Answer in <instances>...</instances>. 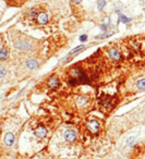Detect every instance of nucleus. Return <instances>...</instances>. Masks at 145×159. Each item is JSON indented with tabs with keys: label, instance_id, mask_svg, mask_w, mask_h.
<instances>
[{
	"label": "nucleus",
	"instance_id": "7",
	"mask_svg": "<svg viewBox=\"0 0 145 159\" xmlns=\"http://www.w3.org/2000/svg\"><path fill=\"white\" fill-rule=\"evenodd\" d=\"M84 48H85V45H79L78 47H75V48H74V49H72V50L70 51V52H69V55H68V57L65 59V61H67V60H68V61H69V60L71 59V58L73 57V56L78 55V53L80 52V51H82Z\"/></svg>",
	"mask_w": 145,
	"mask_h": 159
},
{
	"label": "nucleus",
	"instance_id": "14",
	"mask_svg": "<svg viewBox=\"0 0 145 159\" xmlns=\"http://www.w3.org/2000/svg\"><path fill=\"white\" fill-rule=\"evenodd\" d=\"M136 89L138 91H145V79H140L136 82Z\"/></svg>",
	"mask_w": 145,
	"mask_h": 159
},
{
	"label": "nucleus",
	"instance_id": "18",
	"mask_svg": "<svg viewBox=\"0 0 145 159\" xmlns=\"http://www.w3.org/2000/svg\"><path fill=\"white\" fill-rule=\"evenodd\" d=\"M131 21V19L127 18L125 16H119V22H123V23H129Z\"/></svg>",
	"mask_w": 145,
	"mask_h": 159
},
{
	"label": "nucleus",
	"instance_id": "8",
	"mask_svg": "<svg viewBox=\"0 0 145 159\" xmlns=\"http://www.w3.org/2000/svg\"><path fill=\"white\" fill-rule=\"evenodd\" d=\"M25 66H26V68L29 69V70L34 71V70H36V69H38L39 63H38V61L35 59H29L25 62Z\"/></svg>",
	"mask_w": 145,
	"mask_h": 159
},
{
	"label": "nucleus",
	"instance_id": "12",
	"mask_svg": "<svg viewBox=\"0 0 145 159\" xmlns=\"http://www.w3.org/2000/svg\"><path fill=\"white\" fill-rule=\"evenodd\" d=\"M6 3L11 7H20L25 2V0H5Z\"/></svg>",
	"mask_w": 145,
	"mask_h": 159
},
{
	"label": "nucleus",
	"instance_id": "25",
	"mask_svg": "<svg viewBox=\"0 0 145 159\" xmlns=\"http://www.w3.org/2000/svg\"><path fill=\"white\" fill-rule=\"evenodd\" d=\"M144 12H145V9H144Z\"/></svg>",
	"mask_w": 145,
	"mask_h": 159
},
{
	"label": "nucleus",
	"instance_id": "15",
	"mask_svg": "<svg viewBox=\"0 0 145 159\" xmlns=\"http://www.w3.org/2000/svg\"><path fill=\"white\" fill-rule=\"evenodd\" d=\"M136 143H138V139H136L135 136H130L129 139H128L127 144L130 146V147H134Z\"/></svg>",
	"mask_w": 145,
	"mask_h": 159
},
{
	"label": "nucleus",
	"instance_id": "11",
	"mask_svg": "<svg viewBox=\"0 0 145 159\" xmlns=\"http://www.w3.org/2000/svg\"><path fill=\"white\" fill-rule=\"evenodd\" d=\"M87 128L92 132H97L99 130V123L96 120H91V121L87 123Z\"/></svg>",
	"mask_w": 145,
	"mask_h": 159
},
{
	"label": "nucleus",
	"instance_id": "21",
	"mask_svg": "<svg viewBox=\"0 0 145 159\" xmlns=\"http://www.w3.org/2000/svg\"><path fill=\"white\" fill-rule=\"evenodd\" d=\"M80 40H81V42H86V40H87V36L86 35H81Z\"/></svg>",
	"mask_w": 145,
	"mask_h": 159
},
{
	"label": "nucleus",
	"instance_id": "19",
	"mask_svg": "<svg viewBox=\"0 0 145 159\" xmlns=\"http://www.w3.org/2000/svg\"><path fill=\"white\" fill-rule=\"evenodd\" d=\"M108 35H110L109 32H107V33H104V34H101V35H97L95 38H96V39H102V38H106V37H108Z\"/></svg>",
	"mask_w": 145,
	"mask_h": 159
},
{
	"label": "nucleus",
	"instance_id": "5",
	"mask_svg": "<svg viewBox=\"0 0 145 159\" xmlns=\"http://www.w3.org/2000/svg\"><path fill=\"white\" fill-rule=\"evenodd\" d=\"M14 47L20 49V50H29V49L31 48V45L27 42H25V40L21 39V40H16V42L14 43Z\"/></svg>",
	"mask_w": 145,
	"mask_h": 159
},
{
	"label": "nucleus",
	"instance_id": "16",
	"mask_svg": "<svg viewBox=\"0 0 145 159\" xmlns=\"http://www.w3.org/2000/svg\"><path fill=\"white\" fill-rule=\"evenodd\" d=\"M106 3H107L106 0H98V1H97V8H98L99 11H102V10L106 7Z\"/></svg>",
	"mask_w": 145,
	"mask_h": 159
},
{
	"label": "nucleus",
	"instance_id": "9",
	"mask_svg": "<svg viewBox=\"0 0 145 159\" xmlns=\"http://www.w3.org/2000/svg\"><path fill=\"white\" fill-rule=\"evenodd\" d=\"M48 86H49L50 89H58V87L60 86V81H59L58 77H56V76L50 77V79L48 80Z\"/></svg>",
	"mask_w": 145,
	"mask_h": 159
},
{
	"label": "nucleus",
	"instance_id": "24",
	"mask_svg": "<svg viewBox=\"0 0 145 159\" xmlns=\"http://www.w3.org/2000/svg\"><path fill=\"white\" fill-rule=\"evenodd\" d=\"M0 131H1V126H0Z\"/></svg>",
	"mask_w": 145,
	"mask_h": 159
},
{
	"label": "nucleus",
	"instance_id": "17",
	"mask_svg": "<svg viewBox=\"0 0 145 159\" xmlns=\"http://www.w3.org/2000/svg\"><path fill=\"white\" fill-rule=\"evenodd\" d=\"M86 102H87V98L84 97V96H80V97L78 98V100H76L79 106H84V105L86 104Z\"/></svg>",
	"mask_w": 145,
	"mask_h": 159
},
{
	"label": "nucleus",
	"instance_id": "23",
	"mask_svg": "<svg viewBox=\"0 0 145 159\" xmlns=\"http://www.w3.org/2000/svg\"><path fill=\"white\" fill-rule=\"evenodd\" d=\"M72 1H73L74 3H80L81 1H82V0H72Z\"/></svg>",
	"mask_w": 145,
	"mask_h": 159
},
{
	"label": "nucleus",
	"instance_id": "2",
	"mask_svg": "<svg viewBox=\"0 0 145 159\" xmlns=\"http://www.w3.org/2000/svg\"><path fill=\"white\" fill-rule=\"evenodd\" d=\"M107 55H108V57L110 58V59L112 60V61H120L121 60V52L118 50L117 48H110V49H108V51H107Z\"/></svg>",
	"mask_w": 145,
	"mask_h": 159
},
{
	"label": "nucleus",
	"instance_id": "20",
	"mask_svg": "<svg viewBox=\"0 0 145 159\" xmlns=\"http://www.w3.org/2000/svg\"><path fill=\"white\" fill-rule=\"evenodd\" d=\"M6 74H7V70H6V69L0 68V77H3Z\"/></svg>",
	"mask_w": 145,
	"mask_h": 159
},
{
	"label": "nucleus",
	"instance_id": "3",
	"mask_svg": "<svg viewBox=\"0 0 145 159\" xmlns=\"http://www.w3.org/2000/svg\"><path fill=\"white\" fill-rule=\"evenodd\" d=\"M63 137H65V139L67 142L72 143V142H74L76 139V132L73 130H66L65 133H63Z\"/></svg>",
	"mask_w": 145,
	"mask_h": 159
},
{
	"label": "nucleus",
	"instance_id": "22",
	"mask_svg": "<svg viewBox=\"0 0 145 159\" xmlns=\"http://www.w3.org/2000/svg\"><path fill=\"white\" fill-rule=\"evenodd\" d=\"M109 23H110V20H109V18H105V20H104V24L107 26V25H109Z\"/></svg>",
	"mask_w": 145,
	"mask_h": 159
},
{
	"label": "nucleus",
	"instance_id": "10",
	"mask_svg": "<svg viewBox=\"0 0 145 159\" xmlns=\"http://www.w3.org/2000/svg\"><path fill=\"white\" fill-rule=\"evenodd\" d=\"M36 20H37V22L39 23V24L44 25L48 22V16H47L46 12H40V13H38L37 16H36Z\"/></svg>",
	"mask_w": 145,
	"mask_h": 159
},
{
	"label": "nucleus",
	"instance_id": "1",
	"mask_svg": "<svg viewBox=\"0 0 145 159\" xmlns=\"http://www.w3.org/2000/svg\"><path fill=\"white\" fill-rule=\"evenodd\" d=\"M71 79H74L78 83H87V76L82 70H80L79 68H72L69 71Z\"/></svg>",
	"mask_w": 145,
	"mask_h": 159
},
{
	"label": "nucleus",
	"instance_id": "13",
	"mask_svg": "<svg viewBox=\"0 0 145 159\" xmlns=\"http://www.w3.org/2000/svg\"><path fill=\"white\" fill-rule=\"evenodd\" d=\"M8 56H9V51L6 47L0 49V60H7Z\"/></svg>",
	"mask_w": 145,
	"mask_h": 159
},
{
	"label": "nucleus",
	"instance_id": "6",
	"mask_svg": "<svg viewBox=\"0 0 145 159\" xmlns=\"http://www.w3.org/2000/svg\"><path fill=\"white\" fill-rule=\"evenodd\" d=\"M34 135H35L36 137H38V139H44V137L47 135L46 128H45V126H43V125H39L37 129H35V130H34Z\"/></svg>",
	"mask_w": 145,
	"mask_h": 159
},
{
	"label": "nucleus",
	"instance_id": "4",
	"mask_svg": "<svg viewBox=\"0 0 145 159\" xmlns=\"http://www.w3.org/2000/svg\"><path fill=\"white\" fill-rule=\"evenodd\" d=\"M16 141V137H14L13 133L11 132H7L3 136V143H5L6 146H12Z\"/></svg>",
	"mask_w": 145,
	"mask_h": 159
}]
</instances>
